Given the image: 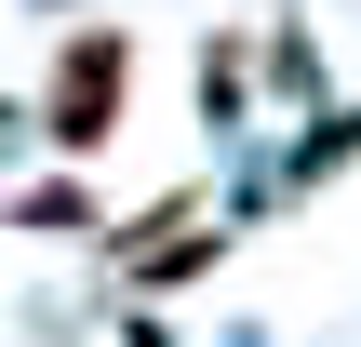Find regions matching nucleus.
<instances>
[{
	"label": "nucleus",
	"instance_id": "1",
	"mask_svg": "<svg viewBox=\"0 0 361 347\" xmlns=\"http://www.w3.org/2000/svg\"><path fill=\"white\" fill-rule=\"evenodd\" d=\"M121 107H134V40H121V27H67V53H54V80H40V134H54L67 160H94V147L121 134Z\"/></svg>",
	"mask_w": 361,
	"mask_h": 347
},
{
	"label": "nucleus",
	"instance_id": "2",
	"mask_svg": "<svg viewBox=\"0 0 361 347\" xmlns=\"http://www.w3.org/2000/svg\"><path fill=\"white\" fill-rule=\"evenodd\" d=\"M0 120H13V107H0Z\"/></svg>",
	"mask_w": 361,
	"mask_h": 347
}]
</instances>
